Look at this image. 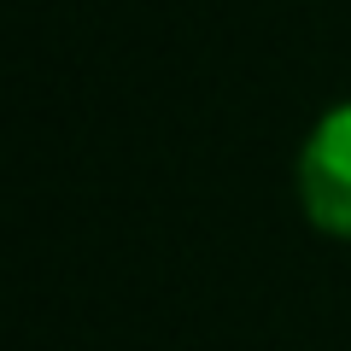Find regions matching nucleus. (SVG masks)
<instances>
[{
  "label": "nucleus",
  "mask_w": 351,
  "mask_h": 351,
  "mask_svg": "<svg viewBox=\"0 0 351 351\" xmlns=\"http://www.w3.org/2000/svg\"><path fill=\"white\" fill-rule=\"evenodd\" d=\"M299 199L322 234L351 240V100L311 129L299 152Z\"/></svg>",
  "instance_id": "nucleus-1"
}]
</instances>
